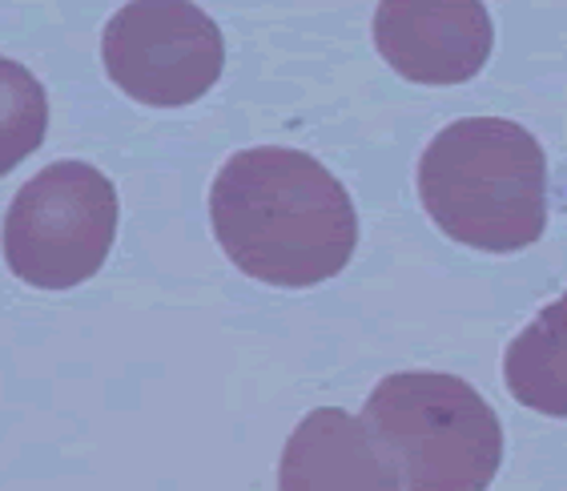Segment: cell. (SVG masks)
<instances>
[{"mask_svg":"<svg viewBox=\"0 0 567 491\" xmlns=\"http://www.w3.org/2000/svg\"><path fill=\"white\" fill-rule=\"evenodd\" d=\"M209 222L229 263L282 290L334 278L359 246V214L339 177L282 145L241 150L221 165Z\"/></svg>","mask_w":567,"mask_h":491,"instance_id":"obj_1","label":"cell"},{"mask_svg":"<svg viewBox=\"0 0 567 491\" xmlns=\"http://www.w3.org/2000/svg\"><path fill=\"white\" fill-rule=\"evenodd\" d=\"M419 197L426 218L458 246L527 250L547 229L544 145L507 117H463L423 150Z\"/></svg>","mask_w":567,"mask_h":491,"instance_id":"obj_2","label":"cell"},{"mask_svg":"<svg viewBox=\"0 0 567 491\" xmlns=\"http://www.w3.org/2000/svg\"><path fill=\"white\" fill-rule=\"evenodd\" d=\"M359 419L403 491H487L503 468V427L492 403L455 375H386Z\"/></svg>","mask_w":567,"mask_h":491,"instance_id":"obj_3","label":"cell"},{"mask_svg":"<svg viewBox=\"0 0 567 491\" xmlns=\"http://www.w3.org/2000/svg\"><path fill=\"white\" fill-rule=\"evenodd\" d=\"M117 214V190L97 165H44L9 202L0 229L4 263L37 290L89 283L113 250Z\"/></svg>","mask_w":567,"mask_h":491,"instance_id":"obj_4","label":"cell"},{"mask_svg":"<svg viewBox=\"0 0 567 491\" xmlns=\"http://www.w3.org/2000/svg\"><path fill=\"white\" fill-rule=\"evenodd\" d=\"M101 61L125 98L177 110L218 85L226 41L194 0H130L105 24Z\"/></svg>","mask_w":567,"mask_h":491,"instance_id":"obj_5","label":"cell"},{"mask_svg":"<svg viewBox=\"0 0 567 491\" xmlns=\"http://www.w3.org/2000/svg\"><path fill=\"white\" fill-rule=\"evenodd\" d=\"M374 44L415 85H463L487 65L495 29L483 0H379Z\"/></svg>","mask_w":567,"mask_h":491,"instance_id":"obj_6","label":"cell"},{"mask_svg":"<svg viewBox=\"0 0 567 491\" xmlns=\"http://www.w3.org/2000/svg\"><path fill=\"white\" fill-rule=\"evenodd\" d=\"M278 491H403V483L359 416L322 407L286 439Z\"/></svg>","mask_w":567,"mask_h":491,"instance_id":"obj_7","label":"cell"},{"mask_svg":"<svg viewBox=\"0 0 567 491\" xmlns=\"http://www.w3.org/2000/svg\"><path fill=\"white\" fill-rule=\"evenodd\" d=\"M503 379L527 411L567 419V290L512 339Z\"/></svg>","mask_w":567,"mask_h":491,"instance_id":"obj_8","label":"cell"},{"mask_svg":"<svg viewBox=\"0 0 567 491\" xmlns=\"http://www.w3.org/2000/svg\"><path fill=\"white\" fill-rule=\"evenodd\" d=\"M49 130V98L41 81L24 65L0 57V177L44 142Z\"/></svg>","mask_w":567,"mask_h":491,"instance_id":"obj_9","label":"cell"}]
</instances>
